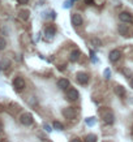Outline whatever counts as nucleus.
<instances>
[{
  "label": "nucleus",
  "mask_w": 133,
  "mask_h": 142,
  "mask_svg": "<svg viewBox=\"0 0 133 142\" xmlns=\"http://www.w3.org/2000/svg\"><path fill=\"white\" fill-rule=\"evenodd\" d=\"M100 113H102V119H103V121H104L107 125L114 124V121H115V115H114L110 109H104V111H102Z\"/></svg>",
  "instance_id": "1"
},
{
  "label": "nucleus",
  "mask_w": 133,
  "mask_h": 142,
  "mask_svg": "<svg viewBox=\"0 0 133 142\" xmlns=\"http://www.w3.org/2000/svg\"><path fill=\"white\" fill-rule=\"evenodd\" d=\"M20 121H21V124H22V125L29 127V125H32V124H33V121H34L33 115H32V113H29V112L22 113V115L20 116Z\"/></svg>",
  "instance_id": "2"
},
{
  "label": "nucleus",
  "mask_w": 133,
  "mask_h": 142,
  "mask_svg": "<svg viewBox=\"0 0 133 142\" xmlns=\"http://www.w3.org/2000/svg\"><path fill=\"white\" fill-rule=\"evenodd\" d=\"M13 86H14V89H16L17 91L24 90V89H25V86H26L25 80H24L22 77H16V78L13 80Z\"/></svg>",
  "instance_id": "3"
},
{
  "label": "nucleus",
  "mask_w": 133,
  "mask_h": 142,
  "mask_svg": "<svg viewBox=\"0 0 133 142\" xmlns=\"http://www.w3.org/2000/svg\"><path fill=\"white\" fill-rule=\"evenodd\" d=\"M119 20L123 24H133V17L129 12H121V13H119Z\"/></svg>",
  "instance_id": "4"
},
{
  "label": "nucleus",
  "mask_w": 133,
  "mask_h": 142,
  "mask_svg": "<svg viewBox=\"0 0 133 142\" xmlns=\"http://www.w3.org/2000/svg\"><path fill=\"white\" fill-rule=\"evenodd\" d=\"M63 115H64L65 119L72 120V119H74V117L77 116V111H76L74 108H72V107H66V108L63 109Z\"/></svg>",
  "instance_id": "5"
},
{
  "label": "nucleus",
  "mask_w": 133,
  "mask_h": 142,
  "mask_svg": "<svg viewBox=\"0 0 133 142\" xmlns=\"http://www.w3.org/2000/svg\"><path fill=\"white\" fill-rule=\"evenodd\" d=\"M108 56H110V61H111V63H116V61H119L120 57H121V51H120V50H112Z\"/></svg>",
  "instance_id": "6"
},
{
  "label": "nucleus",
  "mask_w": 133,
  "mask_h": 142,
  "mask_svg": "<svg viewBox=\"0 0 133 142\" xmlns=\"http://www.w3.org/2000/svg\"><path fill=\"white\" fill-rule=\"evenodd\" d=\"M76 78H77V82L81 83V85H86L89 82V74H86L84 72H78L77 76H76Z\"/></svg>",
  "instance_id": "7"
},
{
  "label": "nucleus",
  "mask_w": 133,
  "mask_h": 142,
  "mask_svg": "<svg viewBox=\"0 0 133 142\" xmlns=\"http://www.w3.org/2000/svg\"><path fill=\"white\" fill-rule=\"evenodd\" d=\"M70 20H72V24H73L74 26H81V25H82V22H84L82 16H81L80 13H73Z\"/></svg>",
  "instance_id": "8"
},
{
  "label": "nucleus",
  "mask_w": 133,
  "mask_h": 142,
  "mask_svg": "<svg viewBox=\"0 0 133 142\" xmlns=\"http://www.w3.org/2000/svg\"><path fill=\"white\" fill-rule=\"evenodd\" d=\"M66 97H68V99L69 101H77L78 98H80V94H78V91L76 90V89H69L68 90V93H66Z\"/></svg>",
  "instance_id": "9"
},
{
  "label": "nucleus",
  "mask_w": 133,
  "mask_h": 142,
  "mask_svg": "<svg viewBox=\"0 0 133 142\" xmlns=\"http://www.w3.org/2000/svg\"><path fill=\"white\" fill-rule=\"evenodd\" d=\"M69 86H70V82H69L66 78H62V80L58 81V87L62 89V90H66Z\"/></svg>",
  "instance_id": "10"
},
{
  "label": "nucleus",
  "mask_w": 133,
  "mask_h": 142,
  "mask_svg": "<svg viewBox=\"0 0 133 142\" xmlns=\"http://www.w3.org/2000/svg\"><path fill=\"white\" fill-rule=\"evenodd\" d=\"M117 31H119V34L123 36H128L129 35V29H128V26L127 25H119L117 26Z\"/></svg>",
  "instance_id": "11"
},
{
  "label": "nucleus",
  "mask_w": 133,
  "mask_h": 142,
  "mask_svg": "<svg viewBox=\"0 0 133 142\" xmlns=\"http://www.w3.org/2000/svg\"><path fill=\"white\" fill-rule=\"evenodd\" d=\"M80 55H81L80 51H78V50H74V51L70 52V55H69V60L74 63V61H77V60L80 59Z\"/></svg>",
  "instance_id": "12"
},
{
  "label": "nucleus",
  "mask_w": 133,
  "mask_h": 142,
  "mask_svg": "<svg viewBox=\"0 0 133 142\" xmlns=\"http://www.w3.org/2000/svg\"><path fill=\"white\" fill-rule=\"evenodd\" d=\"M114 91H115V94H116L117 97H124V95H125V89H124L123 86H120V85L115 86Z\"/></svg>",
  "instance_id": "13"
},
{
  "label": "nucleus",
  "mask_w": 133,
  "mask_h": 142,
  "mask_svg": "<svg viewBox=\"0 0 133 142\" xmlns=\"http://www.w3.org/2000/svg\"><path fill=\"white\" fill-rule=\"evenodd\" d=\"M90 44H91L93 47H97V48H98V47L102 46V42H100L99 38H95V36H94V38L90 39Z\"/></svg>",
  "instance_id": "14"
},
{
  "label": "nucleus",
  "mask_w": 133,
  "mask_h": 142,
  "mask_svg": "<svg viewBox=\"0 0 133 142\" xmlns=\"http://www.w3.org/2000/svg\"><path fill=\"white\" fill-rule=\"evenodd\" d=\"M9 65H11V61H9L8 59H3V60L0 61V69H7Z\"/></svg>",
  "instance_id": "15"
},
{
  "label": "nucleus",
  "mask_w": 133,
  "mask_h": 142,
  "mask_svg": "<svg viewBox=\"0 0 133 142\" xmlns=\"http://www.w3.org/2000/svg\"><path fill=\"white\" fill-rule=\"evenodd\" d=\"M85 142H97V136L95 134H88L85 138Z\"/></svg>",
  "instance_id": "16"
},
{
  "label": "nucleus",
  "mask_w": 133,
  "mask_h": 142,
  "mask_svg": "<svg viewBox=\"0 0 133 142\" xmlns=\"http://www.w3.org/2000/svg\"><path fill=\"white\" fill-rule=\"evenodd\" d=\"M54 129H56V130H63L64 129V127H63V124L60 123V121H54Z\"/></svg>",
  "instance_id": "17"
},
{
  "label": "nucleus",
  "mask_w": 133,
  "mask_h": 142,
  "mask_svg": "<svg viewBox=\"0 0 133 142\" xmlns=\"http://www.w3.org/2000/svg\"><path fill=\"white\" fill-rule=\"evenodd\" d=\"M85 121H86V124H88L89 127H93V125H95V123H97L95 117H88Z\"/></svg>",
  "instance_id": "18"
},
{
  "label": "nucleus",
  "mask_w": 133,
  "mask_h": 142,
  "mask_svg": "<svg viewBox=\"0 0 133 142\" xmlns=\"http://www.w3.org/2000/svg\"><path fill=\"white\" fill-rule=\"evenodd\" d=\"M54 33H55V29L52 28H48V29H46V35H47V38L50 39V38H52V35H54Z\"/></svg>",
  "instance_id": "19"
},
{
  "label": "nucleus",
  "mask_w": 133,
  "mask_h": 142,
  "mask_svg": "<svg viewBox=\"0 0 133 142\" xmlns=\"http://www.w3.org/2000/svg\"><path fill=\"white\" fill-rule=\"evenodd\" d=\"M20 17L22 20H28L29 18V10H21L20 12Z\"/></svg>",
  "instance_id": "20"
},
{
  "label": "nucleus",
  "mask_w": 133,
  "mask_h": 142,
  "mask_svg": "<svg viewBox=\"0 0 133 142\" xmlns=\"http://www.w3.org/2000/svg\"><path fill=\"white\" fill-rule=\"evenodd\" d=\"M5 46H7L5 39H4V38H0V51H3V50L5 48Z\"/></svg>",
  "instance_id": "21"
},
{
  "label": "nucleus",
  "mask_w": 133,
  "mask_h": 142,
  "mask_svg": "<svg viewBox=\"0 0 133 142\" xmlns=\"http://www.w3.org/2000/svg\"><path fill=\"white\" fill-rule=\"evenodd\" d=\"M110 77H111L110 69H104V78H106V80H110Z\"/></svg>",
  "instance_id": "22"
},
{
  "label": "nucleus",
  "mask_w": 133,
  "mask_h": 142,
  "mask_svg": "<svg viewBox=\"0 0 133 142\" xmlns=\"http://www.w3.org/2000/svg\"><path fill=\"white\" fill-rule=\"evenodd\" d=\"M43 128L46 129V132H51V130H52V129H51V127H50L48 124H44V127H43Z\"/></svg>",
  "instance_id": "23"
},
{
  "label": "nucleus",
  "mask_w": 133,
  "mask_h": 142,
  "mask_svg": "<svg viewBox=\"0 0 133 142\" xmlns=\"http://www.w3.org/2000/svg\"><path fill=\"white\" fill-rule=\"evenodd\" d=\"M72 3H73V0H68V1H65V5H64V7H65V8H69V7L72 5Z\"/></svg>",
  "instance_id": "24"
},
{
  "label": "nucleus",
  "mask_w": 133,
  "mask_h": 142,
  "mask_svg": "<svg viewBox=\"0 0 133 142\" xmlns=\"http://www.w3.org/2000/svg\"><path fill=\"white\" fill-rule=\"evenodd\" d=\"M17 1H18L20 4H26V3H28L29 0H17Z\"/></svg>",
  "instance_id": "25"
},
{
  "label": "nucleus",
  "mask_w": 133,
  "mask_h": 142,
  "mask_svg": "<svg viewBox=\"0 0 133 142\" xmlns=\"http://www.w3.org/2000/svg\"><path fill=\"white\" fill-rule=\"evenodd\" d=\"M70 142H81V140H78V138H73Z\"/></svg>",
  "instance_id": "26"
},
{
  "label": "nucleus",
  "mask_w": 133,
  "mask_h": 142,
  "mask_svg": "<svg viewBox=\"0 0 133 142\" xmlns=\"http://www.w3.org/2000/svg\"><path fill=\"white\" fill-rule=\"evenodd\" d=\"M129 83H131V86H132V87H133V77H132V78H131V81H129Z\"/></svg>",
  "instance_id": "27"
},
{
  "label": "nucleus",
  "mask_w": 133,
  "mask_h": 142,
  "mask_svg": "<svg viewBox=\"0 0 133 142\" xmlns=\"http://www.w3.org/2000/svg\"><path fill=\"white\" fill-rule=\"evenodd\" d=\"M85 1H86L88 4H91V3H93V0H85Z\"/></svg>",
  "instance_id": "28"
}]
</instances>
